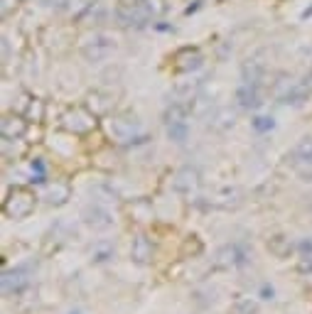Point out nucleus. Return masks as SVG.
Masks as SVG:
<instances>
[{
  "mask_svg": "<svg viewBox=\"0 0 312 314\" xmlns=\"http://www.w3.org/2000/svg\"><path fill=\"white\" fill-rule=\"evenodd\" d=\"M256 128H258V130H270V128H273V121H270V118H256Z\"/></svg>",
  "mask_w": 312,
  "mask_h": 314,
  "instance_id": "1",
  "label": "nucleus"
}]
</instances>
